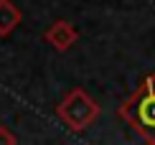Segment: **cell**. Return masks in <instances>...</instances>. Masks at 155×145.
<instances>
[{
    "instance_id": "277c9868",
    "label": "cell",
    "mask_w": 155,
    "mask_h": 145,
    "mask_svg": "<svg viewBox=\"0 0 155 145\" xmlns=\"http://www.w3.org/2000/svg\"><path fill=\"white\" fill-rule=\"evenodd\" d=\"M21 10L13 0H0V36H10L21 25Z\"/></svg>"
},
{
    "instance_id": "5b68a950",
    "label": "cell",
    "mask_w": 155,
    "mask_h": 145,
    "mask_svg": "<svg viewBox=\"0 0 155 145\" xmlns=\"http://www.w3.org/2000/svg\"><path fill=\"white\" fill-rule=\"evenodd\" d=\"M13 143H15V135L8 133L5 127H0V145H13Z\"/></svg>"
},
{
    "instance_id": "3957f363",
    "label": "cell",
    "mask_w": 155,
    "mask_h": 145,
    "mask_svg": "<svg viewBox=\"0 0 155 145\" xmlns=\"http://www.w3.org/2000/svg\"><path fill=\"white\" fill-rule=\"evenodd\" d=\"M46 41L54 46L56 51H66L69 46L76 41V28H74L69 21H56V23L46 31Z\"/></svg>"
},
{
    "instance_id": "7a4b0ae2",
    "label": "cell",
    "mask_w": 155,
    "mask_h": 145,
    "mask_svg": "<svg viewBox=\"0 0 155 145\" xmlns=\"http://www.w3.org/2000/svg\"><path fill=\"white\" fill-rule=\"evenodd\" d=\"M56 115H59V120L66 125L69 130L79 133V130H87L89 125L97 120V115H99V107H97V102L87 94V92H81V89H71V92H69V94L59 102V107H56Z\"/></svg>"
},
{
    "instance_id": "6da1fadb",
    "label": "cell",
    "mask_w": 155,
    "mask_h": 145,
    "mask_svg": "<svg viewBox=\"0 0 155 145\" xmlns=\"http://www.w3.org/2000/svg\"><path fill=\"white\" fill-rule=\"evenodd\" d=\"M120 117L130 122L143 140L155 143V74H147L135 94L120 104Z\"/></svg>"
}]
</instances>
